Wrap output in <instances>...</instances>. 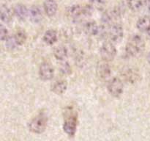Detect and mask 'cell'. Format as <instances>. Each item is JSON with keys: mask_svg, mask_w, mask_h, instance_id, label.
<instances>
[{"mask_svg": "<svg viewBox=\"0 0 150 141\" xmlns=\"http://www.w3.org/2000/svg\"><path fill=\"white\" fill-rule=\"evenodd\" d=\"M51 90L57 95H62L67 90V83L64 79H57L51 85Z\"/></svg>", "mask_w": 150, "mask_h": 141, "instance_id": "obj_12", "label": "cell"}, {"mask_svg": "<svg viewBox=\"0 0 150 141\" xmlns=\"http://www.w3.org/2000/svg\"><path fill=\"white\" fill-rule=\"evenodd\" d=\"M9 32L6 26H3L2 24L0 26V39L1 41H5L8 38Z\"/></svg>", "mask_w": 150, "mask_h": 141, "instance_id": "obj_26", "label": "cell"}, {"mask_svg": "<svg viewBox=\"0 0 150 141\" xmlns=\"http://www.w3.org/2000/svg\"><path fill=\"white\" fill-rule=\"evenodd\" d=\"M6 1H10V0H6Z\"/></svg>", "mask_w": 150, "mask_h": 141, "instance_id": "obj_29", "label": "cell"}, {"mask_svg": "<svg viewBox=\"0 0 150 141\" xmlns=\"http://www.w3.org/2000/svg\"><path fill=\"white\" fill-rule=\"evenodd\" d=\"M59 70L61 73H63L64 75H68L71 73L72 68L71 66H70V64L67 62H62L60 64Z\"/></svg>", "mask_w": 150, "mask_h": 141, "instance_id": "obj_24", "label": "cell"}, {"mask_svg": "<svg viewBox=\"0 0 150 141\" xmlns=\"http://www.w3.org/2000/svg\"><path fill=\"white\" fill-rule=\"evenodd\" d=\"M63 130L70 137L74 136L78 127V117L76 113L73 112L69 113L68 115L65 118L63 123Z\"/></svg>", "mask_w": 150, "mask_h": 141, "instance_id": "obj_4", "label": "cell"}, {"mask_svg": "<svg viewBox=\"0 0 150 141\" xmlns=\"http://www.w3.org/2000/svg\"><path fill=\"white\" fill-rule=\"evenodd\" d=\"M144 6L146 10L150 12V0H144Z\"/></svg>", "mask_w": 150, "mask_h": 141, "instance_id": "obj_27", "label": "cell"}, {"mask_svg": "<svg viewBox=\"0 0 150 141\" xmlns=\"http://www.w3.org/2000/svg\"><path fill=\"white\" fill-rule=\"evenodd\" d=\"M147 60H148V63L150 64V52L149 53V54H148L147 56Z\"/></svg>", "mask_w": 150, "mask_h": 141, "instance_id": "obj_28", "label": "cell"}, {"mask_svg": "<svg viewBox=\"0 0 150 141\" xmlns=\"http://www.w3.org/2000/svg\"><path fill=\"white\" fill-rule=\"evenodd\" d=\"M58 39V35L57 31L54 29H48L45 32L43 35V41L48 45H53L55 43Z\"/></svg>", "mask_w": 150, "mask_h": 141, "instance_id": "obj_20", "label": "cell"}, {"mask_svg": "<svg viewBox=\"0 0 150 141\" xmlns=\"http://www.w3.org/2000/svg\"><path fill=\"white\" fill-rule=\"evenodd\" d=\"M54 55L57 60L64 61L68 55V51L64 46L60 45L55 47L54 49Z\"/></svg>", "mask_w": 150, "mask_h": 141, "instance_id": "obj_19", "label": "cell"}, {"mask_svg": "<svg viewBox=\"0 0 150 141\" xmlns=\"http://www.w3.org/2000/svg\"><path fill=\"white\" fill-rule=\"evenodd\" d=\"M89 2L94 9L102 10L106 4V0H89Z\"/></svg>", "mask_w": 150, "mask_h": 141, "instance_id": "obj_23", "label": "cell"}, {"mask_svg": "<svg viewBox=\"0 0 150 141\" xmlns=\"http://www.w3.org/2000/svg\"><path fill=\"white\" fill-rule=\"evenodd\" d=\"M43 8L47 16L53 17L57 13L58 5L55 0H45L43 3Z\"/></svg>", "mask_w": 150, "mask_h": 141, "instance_id": "obj_14", "label": "cell"}, {"mask_svg": "<svg viewBox=\"0 0 150 141\" xmlns=\"http://www.w3.org/2000/svg\"><path fill=\"white\" fill-rule=\"evenodd\" d=\"M127 3L133 11H137L144 6V0H127Z\"/></svg>", "mask_w": 150, "mask_h": 141, "instance_id": "obj_21", "label": "cell"}, {"mask_svg": "<svg viewBox=\"0 0 150 141\" xmlns=\"http://www.w3.org/2000/svg\"><path fill=\"white\" fill-rule=\"evenodd\" d=\"M5 41H6V46H7V48H10V49H14L15 48L18 46L16 39H15L14 35H13V36H9L8 38H7Z\"/></svg>", "mask_w": 150, "mask_h": 141, "instance_id": "obj_25", "label": "cell"}, {"mask_svg": "<svg viewBox=\"0 0 150 141\" xmlns=\"http://www.w3.org/2000/svg\"><path fill=\"white\" fill-rule=\"evenodd\" d=\"M29 17L32 23H40L43 19L42 11L40 7L38 5H32L29 10Z\"/></svg>", "mask_w": 150, "mask_h": 141, "instance_id": "obj_10", "label": "cell"}, {"mask_svg": "<svg viewBox=\"0 0 150 141\" xmlns=\"http://www.w3.org/2000/svg\"><path fill=\"white\" fill-rule=\"evenodd\" d=\"M93 7L90 4L82 6L80 4H74L70 7L67 10V15L73 20H80L81 17L90 16L92 14Z\"/></svg>", "mask_w": 150, "mask_h": 141, "instance_id": "obj_2", "label": "cell"}, {"mask_svg": "<svg viewBox=\"0 0 150 141\" xmlns=\"http://www.w3.org/2000/svg\"><path fill=\"white\" fill-rule=\"evenodd\" d=\"M107 89L112 96L119 98L124 92V85L122 81L119 77L112 78L108 81Z\"/></svg>", "mask_w": 150, "mask_h": 141, "instance_id": "obj_5", "label": "cell"}, {"mask_svg": "<svg viewBox=\"0 0 150 141\" xmlns=\"http://www.w3.org/2000/svg\"><path fill=\"white\" fill-rule=\"evenodd\" d=\"M100 30V26L97 24V23L93 21H88L84 25V31L87 35L91 36H95L98 35Z\"/></svg>", "mask_w": 150, "mask_h": 141, "instance_id": "obj_18", "label": "cell"}, {"mask_svg": "<svg viewBox=\"0 0 150 141\" xmlns=\"http://www.w3.org/2000/svg\"><path fill=\"white\" fill-rule=\"evenodd\" d=\"M15 39L17 42L18 46H21L25 43L26 39H27V35L26 33L23 30H18L14 35Z\"/></svg>", "mask_w": 150, "mask_h": 141, "instance_id": "obj_22", "label": "cell"}, {"mask_svg": "<svg viewBox=\"0 0 150 141\" xmlns=\"http://www.w3.org/2000/svg\"><path fill=\"white\" fill-rule=\"evenodd\" d=\"M13 13L20 21H25L29 16V10L24 4H17L13 7Z\"/></svg>", "mask_w": 150, "mask_h": 141, "instance_id": "obj_13", "label": "cell"}, {"mask_svg": "<svg viewBox=\"0 0 150 141\" xmlns=\"http://www.w3.org/2000/svg\"><path fill=\"white\" fill-rule=\"evenodd\" d=\"M121 12L120 9L117 8V7L107 10L102 15L103 23L105 24H111L114 21L117 20L121 16Z\"/></svg>", "mask_w": 150, "mask_h": 141, "instance_id": "obj_9", "label": "cell"}, {"mask_svg": "<svg viewBox=\"0 0 150 141\" xmlns=\"http://www.w3.org/2000/svg\"><path fill=\"white\" fill-rule=\"evenodd\" d=\"M13 10L12 11L11 9L8 6L5 4H2L1 7V12H0V18L1 20L4 23L9 24L13 21Z\"/></svg>", "mask_w": 150, "mask_h": 141, "instance_id": "obj_15", "label": "cell"}, {"mask_svg": "<svg viewBox=\"0 0 150 141\" xmlns=\"http://www.w3.org/2000/svg\"><path fill=\"white\" fill-rule=\"evenodd\" d=\"M117 50L115 46L111 43H105L101 46L100 50L101 58L106 62L112 61L117 55Z\"/></svg>", "mask_w": 150, "mask_h": 141, "instance_id": "obj_6", "label": "cell"}, {"mask_svg": "<svg viewBox=\"0 0 150 141\" xmlns=\"http://www.w3.org/2000/svg\"><path fill=\"white\" fill-rule=\"evenodd\" d=\"M39 76L44 81H49L54 78V69L50 63H43L39 68Z\"/></svg>", "mask_w": 150, "mask_h": 141, "instance_id": "obj_8", "label": "cell"}, {"mask_svg": "<svg viewBox=\"0 0 150 141\" xmlns=\"http://www.w3.org/2000/svg\"><path fill=\"white\" fill-rule=\"evenodd\" d=\"M125 80L129 83H135L138 81L139 78V74L137 70L133 68H127V70H125L122 74Z\"/></svg>", "mask_w": 150, "mask_h": 141, "instance_id": "obj_16", "label": "cell"}, {"mask_svg": "<svg viewBox=\"0 0 150 141\" xmlns=\"http://www.w3.org/2000/svg\"><path fill=\"white\" fill-rule=\"evenodd\" d=\"M145 43L141 35H133L127 41L125 46V53L130 57H136L142 54L144 49Z\"/></svg>", "mask_w": 150, "mask_h": 141, "instance_id": "obj_1", "label": "cell"}, {"mask_svg": "<svg viewBox=\"0 0 150 141\" xmlns=\"http://www.w3.org/2000/svg\"><path fill=\"white\" fill-rule=\"evenodd\" d=\"M108 35L109 39L113 42H119L122 39L124 36V29L118 24H114L110 27L108 31Z\"/></svg>", "mask_w": 150, "mask_h": 141, "instance_id": "obj_7", "label": "cell"}, {"mask_svg": "<svg viewBox=\"0 0 150 141\" xmlns=\"http://www.w3.org/2000/svg\"><path fill=\"white\" fill-rule=\"evenodd\" d=\"M138 29L142 32H147L150 31V18L147 16L141 17L136 23Z\"/></svg>", "mask_w": 150, "mask_h": 141, "instance_id": "obj_17", "label": "cell"}, {"mask_svg": "<svg viewBox=\"0 0 150 141\" xmlns=\"http://www.w3.org/2000/svg\"><path fill=\"white\" fill-rule=\"evenodd\" d=\"M97 73L99 77L103 79H105L109 77L111 74V68L108 62L103 60L100 63L97 68Z\"/></svg>", "mask_w": 150, "mask_h": 141, "instance_id": "obj_11", "label": "cell"}, {"mask_svg": "<svg viewBox=\"0 0 150 141\" xmlns=\"http://www.w3.org/2000/svg\"><path fill=\"white\" fill-rule=\"evenodd\" d=\"M48 120V116L45 113H40L29 123V130L35 134H42L46 129Z\"/></svg>", "mask_w": 150, "mask_h": 141, "instance_id": "obj_3", "label": "cell"}]
</instances>
